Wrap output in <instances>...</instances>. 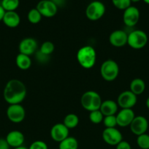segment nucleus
Wrapping results in <instances>:
<instances>
[{
    "label": "nucleus",
    "mask_w": 149,
    "mask_h": 149,
    "mask_svg": "<svg viewBox=\"0 0 149 149\" xmlns=\"http://www.w3.org/2000/svg\"><path fill=\"white\" fill-rule=\"evenodd\" d=\"M6 114L10 122L18 124L24 120L26 111L23 106L20 104H12L7 107Z\"/></svg>",
    "instance_id": "obj_7"
},
{
    "label": "nucleus",
    "mask_w": 149,
    "mask_h": 149,
    "mask_svg": "<svg viewBox=\"0 0 149 149\" xmlns=\"http://www.w3.org/2000/svg\"><path fill=\"white\" fill-rule=\"evenodd\" d=\"M119 74V66L113 60L104 61L100 67V74L107 81H112L118 77Z\"/></svg>",
    "instance_id": "obj_5"
},
{
    "label": "nucleus",
    "mask_w": 149,
    "mask_h": 149,
    "mask_svg": "<svg viewBox=\"0 0 149 149\" xmlns=\"http://www.w3.org/2000/svg\"><path fill=\"white\" fill-rule=\"evenodd\" d=\"M5 140L10 147L15 148L23 146L24 143L25 137L20 131L13 130L7 133Z\"/></svg>",
    "instance_id": "obj_17"
},
{
    "label": "nucleus",
    "mask_w": 149,
    "mask_h": 149,
    "mask_svg": "<svg viewBox=\"0 0 149 149\" xmlns=\"http://www.w3.org/2000/svg\"><path fill=\"white\" fill-rule=\"evenodd\" d=\"M54 49H55V46H54L53 43L50 42V41H46V42H44L41 45L40 48H39V51L42 53L50 56L53 52Z\"/></svg>",
    "instance_id": "obj_28"
},
{
    "label": "nucleus",
    "mask_w": 149,
    "mask_h": 149,
    "mask_svg": "<svg viewBox=\"0 0 149 149\" xmlns=\"http://www.w3.org/2000/svg\"><path fill=\"white\" fill-rule=\"evenodd\" d=\"M63 124L68 128L69 130L74 129L78 125L79 118L74 113H69L64 117Z\"/></svg>",
    "instance_id": "obj_23"
},
{
    "label": "nucleus",
    "mask_w": 149,
    "mask_h": 149,
    "mask_svg": "<svg viewBox=\"0 0 149 149\" xmlns=\"http://www.w3.org/2000/svg\"><path fill=\"white\" fill-rule=\"evenodd\" d=\"M42 15L37 10V8H32L27 14V19L32 24H37L42 20Z\"/></svg>",
    "instance_id": "obj_25"
},
{
    "label": "nucleus",
    "mask_w": 149,
    "mask_h": 149,
    "mask_svg": "<svg viewBox=\"0 0 149 149\" xmlns=\"http://www.w3.org/2000/svg\"><path fill=\"white\" fill-rule=\"evenodd\" d=\"M137 144L140 149H149V135L145 133L137 136Z\"/></svg>",
    "instance_id": "obj_27"
},
{
    "label": "nucleus",
    "mask_w": 149,
    "mask_h": 149,
    "mask_svg": "<svg viewBox=\"0 0 149 149\" xmlns=\"http://www.w3.org/2000/svg\"></svg>",
    "instance_id": "obj_41"
},
{
    "label": "nucleus",
    "mask_w": 149,
    "mask_h": 149,
    "mask_svg": "<svg viewBox=\"0 0 149 149\" xmlns=\"http://www.w3.org/2000/svg\"><path fill=\"white\" fill-rule=\"evenodd\" d=\"M34 55L38 63H47L50 59L49 55H47L42 53L39 50L37 51L34 53Z\"/></svg>",
    "instance_id": "obj_31"
},
{
    "label": "nucleus",
    "mask_w": 149,
    "mask_h": 149,
    "mask_svg": "<svg viewBox=\"0 0 149 149\" xmlns=\"http://www.w3.org/2000/svg\"><path fill=\"white\" fill-rule=\"evenodd\" d=\"M102 98L98 93L95 91H86L80 98V103L85 110L91 112L99 110L102 104Z\"/></svg>",
    "instance_id": "obj_3"
},
{
    "label": "nucleus",
    "mask_w": 149,
    "mask_h": 149,
    "mask_svg": "<svg viewBox=\"0 0 149 149\" xmlns=\"http://www.w3.org/2000/svg\"><path fill=\"white\" fill-rule=\"evenodd\" d=\"M10 148L5 138H0V149H10Z\"/></svg>",
    "instance_id": "obj_34"
},
{
    "label": "nucleus",
    "mask_w": 149,
    "mask_h": 149,
    "mask_svg": "<svg viewBox=\"0 0 149 149\" xmlns=\"http://www.w3.org/2000/svg\"><path fill=\"white\" fill-rule=\"evenodd\" d=\"M37 42L34 39L31 37L25 38L20 41L18 46L19 53L24 54L26 55H34L37 49Z\"/></svg>",
    "instance_id": "obj_14"
},
{
    "label": "nucleus",
    "mask_w": 149,
    "mask_h": 149,
    "mask_svg": "<svg viewBox=\"0 0 149 149\" xmlns=\"http://www.w3.org/2000/svg\"><path fill=\"white\" fill-rule=\"evenodd\" d=\"M130 91L136 95H140L144 93L145 90V83L142 79L136 78L131 80L129 85Z\"/></svg>",
    "instance_id": "obj_20"
},
{
    "label": "nucleus",
    "mask_w": 149,
    "mask_h": 149,
    "mask_svg": "<svg viewBox=\"0 0 149 149\" xmlns=\"http://www.w3.org/2000/svg\"><path fill=\"white\" fill-rule=\"evenodd\" d=\"M115 149H131V147L127 141H122L116 146Z\"/></svg>",
    "instance_id": "obj_33"
},
{
    "label": "nucleus",
    "mask_w": 149,
    "mask_h": 149,
    "mask_svg": "<svg viewBox=\"0 0 149 149\" xmlns=\"http://www.w3.org/2000/svg\"><path fill=\"white\" fill-rule=\"evenodd\" d=\"M29 149H48V145L46 143H45L42 141H34L29 147Z\"/></svg>",
    "instance_id": "obj_32"
},
{
    "label": "nucleus",
    "mask_w": 149,
    "mask_h": 149,
    "mask_svg": "<svg viewBox=\"0 0 149 149\" xmlns=\"http://www.w3.org/2000/svg\"><path fill=\"white\" fill-rule=\"evenodd\" d=\"M118 106L117 104V102L112 100H106L105 101H102L99 110L104 115V116H106L115 115V113L118 112Z\"/></svg>",
    "instance_id": "obj_19"
},
{
    "label": "nucleus",
    "mask_w": 149,
    "mask_h": 149,
    "mask_svg": "<svg viewBox=\"0 0 149 149\" xmlns=\"http://www.w3.org/2000/svg\"><path fill=\"white\" fill-rule=\"evenodd\" d=\"M15 63L18 68L23 71H26V70L29 69L32 65V60L29 55L19 53L16 56Z\"/></svg>",
    "instance_id": "obj_21"
},
{
    "label": "nucleus",
    "mask_w": 149,
    "mask_h": 149,
    "mask_svg": "<svg viewBox=\"0 0 149 149\" xmlns=\"http://www.w3.org/2000/svg\"><path fill=\"white\" fill-rule=\"evenodd\" d=\"M102 122L105 126V128L115 127L117 126L116 116H115V115L105 116Z\"/></svg>",
    "instance_id": "obj_30"
},
{
    "label": "nucleus",
    "mask_w": 149,
    "mask_h": 149,
    "mask_svg": "<svg viewBox=\"0 0 149 149\" xmlns=\"http://www.w3.org/2000/svg\"><path fill=\"white\" fill-rule=\"evenodd\" d=\"M103 141L107 144L112 146H116L123 141V135L117 128H105L102 134Z\"/></svg>",
    "instance_id": "obj_8"
},
{
    "label": "nucleus",
    "mask_w": 149,
    "mask_h": 149,
    "mask_svg": "<svg viewBox=\"0 0 149 149\" xmlns=\"http://www.w3.org/2000/svg\"><path fill=\"white\" fill-rule=\"evenodd\" d=\"M27 90L20 80L13 79L6 84L3 92L4 100L8 104H20L26 97Z\"/></svg>",
    "instance_id": "obj_1"
},
{
    "label": "nucleus",
    "mask_w": 149,
    "mask_h": 149,
    "mask_svg": "<svg viewBox=\"0 0 149 149\" xmlns=\"http://www.w3.org/2000/svg\"><path fill=\"white\" fill-rule=\"evenodd\" d=\"M145 105H146V106H147V108H148V109H149V97H148V98H147V100H146V102H145Z\"/></svg>",
    "instance_id": "obj_37"
},
{
    "label": "nucleus",
    "mask_w": 149,
    "mask_h": 149,
    "mask_svg": "<svg viewBox=\"0 0 149 149\" xmlns=\"http://www.w3.org/2000/svg\"><path fill=\"white\" fill-rule=\"evenodd\" d=\"M140 10L134 6H130L124 10L123 21L125 26L128 28H133L137 24L140 20Z\"/></svg>",
    "instance_id": "obj_9"
},
{
    "label": "nucleus",
    "mask_w": 149,
    "mask_h": 149,
    "mask_svg": "<svg viewBox=\"0 0 149 149\" xmlns=\"http://www.w3.org/2000/svg\"><path fill=\"white\" fill-rule=\"evenodd\" d=\"M105 5L100 1H93L88 4L86 9V16L89 20L96 21L102 18L105 15Z\"/></svg>",
    "instance_id": "obj_6"
},
{
    "label": "nucleus",
    "mask_w": 149,
    "mask_h": 149,
    "mask_svg": "<svg viewBox=\"0 0 149 149\" xmlns=\"http://www.w3.org/2000/svg\"><path fill=\"white\" fill-rule=\"evenodd\" d=\"M129 128L134 135L139 136L146 133L148 129V121L143 116H135L130 124Z\"/></svg>",
    "instance_id": "obj_12"
},
{
    "label": "nucleus",
    "mask_w": 149,
    "mask_h": 149,
    "mask_svg": "<svg viewBox=\"0 0 149 149\" xmlns=\"http://www.w3.org/2000/svg\"><path fill=\"white\" fill-rule=\"evenodd\" d=\"M70 130L63 123L56 124L51 130V137L54 141L60 143L69 137Z\"/></svg>",
    "instance_id": "obj_16"
},
{
    "label": "nucleus",
    "mask_w": 149,
    "mask_h": 149,
    "mask_svg": "<svg viewBox=\"0 0 149 149\" xmlns=\"http://www.w3.org/2000/svg\"><path fill=\"white\" fill-rule=\"evenodd\" d=\"M13 149H29V148H26V147H25V146H22L18 147V148H15Z\"/></svg>",
    "instance_id": "obj_38"
},
{
    "label": "nucleus",
    "mask_w": 149,
    "mask_h": 149,
    "mask_svg": "<svg viewBox=\"0 0 149 149\" xmlns=\"http://www.w3.org/2000/svg\"><path fill=\"white\" fill-rule=\"evenodd\" d=\"M4 14H5V10L3 9V7L0 4V21H2Z\"/></svg>",
    "instance_id": "obj_36"
},
{
    "label": "nucleus",
    "mask_w": 149,
    "mask_h": 149,
    "mask_svg": "<svg viewBox=\"0 0 149 149\" xmlns=\"http://www.w3.org/2000/svg\"><path fill=\"white\" fill-rule=\"evenodd\" d=\"M78 142L74 137H67L66 139L59 143L58 149H77Z\"/></svg>",
    "instance_id": "obj_22"
},
{
    "label": "nucleus",
    "mask_w": 149,
    "mask_h": 149,
    "mask_svg": "<svg viewBox=\"0 0 149 149\" xmlns=\"http://www.w3.org/2000/svg\"><path fill=\"white\" fill-rule=\"evenodd\" d=\"M112 3L115 8L121 10H125L131 6V0H112Z\"/></svg>",
    "instance_id": "obj_29"
},
{
    "label": "nucleus",
    "mask_w": 149,
    "mask_h": 149,
    "mask_svg": "<svg viewBox=\"0 0 149 149\" xmlns=\"http://www.w3.org/2000/svg\"><path fill=\"white\" fill-rule=\"evenodd\" d=\"M2 22L6 26L11 29L18 27L20 23V15L15 11L5 12Z\"/></svg>",
    "instance_id": "obj_18"
},
{
    "label": "nucleus",
    "mask_w": 149,
    "mask_h": 149,
    "mask_svg": "<svg viewBox=\"0 0 149 149\" xmlns=\"http://www.w3.org/2000/svg\"><path fill=\"white\" fill-rule=\"evenodd\" d=\"M104 115L102 114L100 110H96L91 111L89 113V120L91 123L95 124V125H98L103 122L104 119Z\"/></svg>",
    "instance_id": "obj_26"
},
{
    "label": "nucleus",
    "mask_w": 149,
    "mask_h": 149,
    "mask_svg": "<svg viewBox=\"0 0 149 149\" xmlns=\"http://www.w3.org/2000/svg\"><path fill=\"white\" fill-rule=\"evenodd\" d=\"M137 102V96L130 90H126L120 93L117 98V104L122 109H132Z\"/></svg>",
    "instance_id": "obj_10"
},
{
    "label": "nucleus",
    "mask_w": 149,
    "mask_h": 149,
    "mask_svg": "<svg viewBox=\"0 0 149 149\" xmlns=\"http://www.w3.org/2000/svg\"><path fill=\"white\" fill-rule=\"evenodd\" d=\"M36 8L42 17L48 18L54 17L58 12V7L51 0H41L37 3Z\"/></svg>",
    "instance_id": "obj_11"
},
{
    "label": "nucleus",
    "mask_w": 149,
    "mask_h": 149,
    "mask_svg": "<svg viewBox=\"0 0 149 149\" xmlns=\"http://www.w3.org/2000/svg\"><path fill=\"white\" fill-rule=\"evenodd\" d=\"M19 0H1V5L5 12L15 11L19 7Z\"/></svg>",
    "instance_id": "obj_24"
},
{
    "label": "nucleus",
    "mask_w": 149,
    "mask_h": 149,
    "mask_svg": "<svg viewBox=\"0 0 149 149\" xmlns=\"http://www.w3.org/2000/svg\"><path fill=\"white\" fill-rule=\"evenodd\" d=\"M143 1H144V2L145 3V4H149V0H143Z\"/></svg>",
    "instance_id": "obj_39"
},
{
    "label": "nucleus",
    "mask_w": 149,
    "mask_h": 149,
    "mask_svg": "<svg viewBox=\"0 0 149 149\" xmlns=\"http://www.w3.org/2000/svg\"><path fill=\"white\" fill-rule=\"evenodd\" d=\"M148 41L147 33L142 30L136 29L128 33L127 45L134 49H140L146 46Z\"/></svg>",
    "instance_id": "obj_4"
},
{
    "label": "nucleus",
    "mask_w": 149,
    "mask_h": 149,
    "mask_svg": "<svg viewBox=\"0 0 149 149\" xmlns=\"http://www.w3.org/2000/svg\"><path fill=\"white\" fill-rule=\"evenodd\" d=\"M117 126L126 127L129 126L130 124L135 117V114L132 109H122L116 115Z\"/></svg>",
    "instance_id": "obj_13"
},
{
    "label": "nucleus",
    "mask_w": 149,
    "mask_h": 149,
    "mask_svg": "<svg viewBox=\"0 0 149 149\" xmlns=\"http://www.w3.org/2000/svg\"><path fill=\"white\" fill-rule=\"evenodd\" d=\"M140 1H141V0H131V2H138Z\"/></svg>",
    "instance_id": "obj_40"
},
{
    "label": "nucleus",
    "mask_w": 149,
    "mask_h": 149,
    "mask_svg": "<svg viewBox=\"0 0 149 149\" xmlns=\"http://www.w3.org/2000/svg\"><path fill=\"white\" fill-rule=\"evenodd\" d=\"M52 1L57 7H61L65 4V0H51Z\"/></svg>",
    "instance_id": "obj_35"
},
{
    "label": "nucleus",
    "mask_w": 149,
    "mask_h": 149,
    "mask_svg": "<svg viewBox=\"0 0 149 149\" xmlns=\"http://www.w3.org/2000/svg\"><path fill=\"white\" fill-rule=\"evenodd\" d=\"M128 33L124 30H115L110 34L109 42L115 47H122L127 45Z\"/></svg>",
    "instance_id": "obj_15"
},
{
    "label": "nucleus",
    "mask_w": 149,
    "mask_h": 149,
    "mask_svg": "<svg viewBox=\"0 0 149 149\" xmlns=\"http://www.w3.org/2000/svg\"><path fill=\"white\" fill-rule=\"evenodd\" d=\"M77 60L80 66L83 68H91L96 61V52L94 48L89 45L80 47L77 52Z\"/></svg>",
    "instance_id": "obj_2"
}]
</instances>
